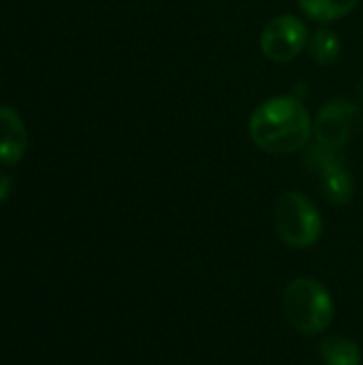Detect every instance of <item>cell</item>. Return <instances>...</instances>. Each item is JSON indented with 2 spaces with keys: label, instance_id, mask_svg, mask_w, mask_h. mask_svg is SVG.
<instances>
[{
  "label": "cell",
  "instance_id": "1",
  "mask_svg": "<svg viewBox=\"0 0 363 365\" xmlns=\"http://www.w3.org/2000/svg\"><path fill=\"white\" fill-rule=\"evenodd\" d=\"M252 143L267 154H293L306 150L312 120L304 103L293 96H274L261 103L248 122Z\"/></svg>",
  "mask_w": 363,
  "mask_h": 365
},
{
  "label": "cell",
  "instance_id": "2",
  "mask_svg": "<svg viewBox=\"0 0 363 365\" xmlns=\"http://www.w3.org/2000/svg\"><path fill=\"white\" fill-rule=\"evenodd\" d=\"M282 312L297 334L319 336L332 327L336 306L323 282L317 278H297L282 293Z\"/></svg>",
  "mask_w": 363,
  "mask_h": 365
},
{
  "label": "cell",
  "instance_id": "3",
  "mask_svg": "<svg viewBox=\"0 0 363 365\" xmlns=\"http://www.w3.org/2000/svg\"><path fill=\"white\" fill-rule=\"evenodd\" d=\"M278 237L297 250L312 248L323 235V216L319 207L300 190L282 192L274 207Z\"/></svg>",
  "mask_w": 363,
  "mask_h": 365
},
{
  "label": "cell",
  "instance_id": "4",
  "mask_svg": "<svg viewBox=\"0 0 363 365\" xmlns=\"http://www.w3.org/2000/svg\"><path fill=\"white\" fill-rule=\"evenodd\" d=\"M304 167L310 175L317 178L321 195L336 207L349 205L355 195V182L349 169L344 167L340 150L321 145V143H308L304 150Z\"/></svg>",
  "mask_w": 363,
  "mask_h": 365
},
{
  "label": "cell",
  "instance_id": "5",
  "mask_svg": "<svg viewBox=\"0 0 363 365\" xmlns=\"http://www.w3.org/2000/svg\"><path fill=\"white\" fill-rule=\"evenodd\" d=\"M362 124L363 111L359 103L351 98H332L312 120V135L317 143L342 150L355 139V135L362 130Z\"/></svg>",
  "mask_w": 363,
  "mask_h": 365
},
{
  "label": "cell",
  "instance_id": "6",
  "mask_svg": "<svg viewBox=\"0 0 363 365\" xmlns=\"http://www.w3.org/2000/svg\"><path fill=\"white\" fill-rule=\"evenodd\" d=\"M308 26L293 15H276L270 19L261 32L259 47L263 56L272 62L285 64L295 60L308 47Z\"/></svg>",
  "mask_w": 363,
  "mask_h": 365
},
{
  "label": "cell",
  "instance_id": "7",
  "mask_svg": "<svg viewBox=\"0 0 363 365\" xmlns=\"http://www.w3.org/2000/svg\"><path fill=\"white\" fill-rule=\"evenodd\" d=\"M28 150V130L21 115L6 105H0V165H17Z\"/></svg>",
  "mask_w": 363,
  "mask_h": 365
},
{
  "label": "cell",
  "instance_id": "8",
  "mask_svg": "<svg viewBox=\"0 0 363 365\" xmlns=\"http://www.w3.org/2000/svg\"><path fill=\"white\" fill-rule=\"evenodd\" d=\"M323 365H362V346L347 336H327L319 344Z\"/></svg>",
  "mask_w": 363,
  "mask_h": 365
},
{
  "label": "cell",
  "instance_id": "9",
  "mask_svg": "<svg viewBox=\"0 0 363 365\" xmlns=\"http://www.w3.org/2000/svg\"><path fill=\"white\" fill-rule=\"evenodd\" d=\"M300 9L306 17L319 24H329L351 15L359 0H297Z\"/></svg>",
  "mask_w": 363,
  "mask_h": 365
},
{
  "label": "cell",
  "instance_id": "10",
  "mask_svg": "<svg viewBox=\"0 0 363 365\" xmlns=\"http://www.w3.org/2000/svg\"><path fill=\"white\" fill-rule=\"evenodd\" d=\"M308 49H310V56H312V60L317 64L327 66V64H334L338 60L342 43H340V38H338V34L334 30L321 28V30L310 34Z\"/></svg>",
  "mask_w": 363,
  "mask_h": 365
},
{
  "label": "cell",
  "instance_id": "11",
  "mask_svg": "<svg viewBox=\"0 0 363 365\" xmlns=\"http://www.w3.org/2000/svg\"><path fill=\"white\" fill-rule=\"evenodd\" d=\"M11 190H13V178L9 173L0 171V203H4L9 199Z\"/></svg>",
  "mask_w": 363,
  "mask_h": 365
},
{
  "label": "cell",
  "instance_id": "12",
  "mask_svg": "<svg viewBox=\"0 0 363 365\" xmlns=\"http://www.w3.org/2000/svg\"><path fill=\"white\" fill-rule=\"evenodd\" d=\"M359 96H362V98H363V79H362V81H359Z\"/></svg>",
  "mask_w": 363,
  "mask_h": 365
}]
</instances>
